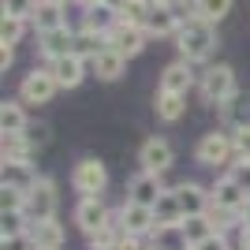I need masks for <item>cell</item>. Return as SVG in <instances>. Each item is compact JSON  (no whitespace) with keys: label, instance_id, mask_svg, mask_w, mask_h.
I'll return each instance as SVG.
<instances>
[{"label":"cell","instance_id":"cell-8","mask_svg":"<svg viewBox=\"0 0 250 250\" xmlns=\"http://www.w3.org/2000/svg\"><path fill=\"white\" fill-rule=\"evenodd\" d=\"M198 75H202L198 63L176 56L172 63L161 67V75H157V90H165V94H190V90H198Z\"/></svg>","mask_w":250,"mask_h":250},{"label":"cell","instance_id":"cell-12","mask_svg":"<svg viewBox=\"0 0 250 250\" xmlns=\"http://www.w3.org/2000/svg\"><path fill=\"white\" fill-rule=\"evenodd\" d=\"M187 19V11H179L176 4H168V0H153V8H149V19H146V34L149 38H176L179 26Z\"/></svg>","mask_w":250,"mask_h":250},{"label":"cell","instance_id":"cell-32","mask_svg":"<svg viewBox=\"0 0 250 250\" xmlns=\"http://www.w3.org/2000/svg\"><path fill=\"white\" fill-rule=\"evenodd\" d=\"M26 231H30V217H26V213H0V239L26 235Z\"/></svg>","mask_w":250,"mask_h":250},{"label":"cell","instance_id":"cell-17","mask_svg":"<svg viewBox=\"0 0 250 250\" xmlns=\"http://www.w3.org/2000/svg\"><path fill=\"white\" fill-rule=\"evenodd\" d=\"M52 71V79H56V86L60 90H79V86L86 83V75H90V63L83 60V56H60V60H52V63H45Z\"/></svg>","mask_w":250,"mask_h":250},{"label":"cell","instance_id":"cell-5","mask_svg":"<svg viewBox=\"0 0 250 250\" xmlns=\"http://www.w3.org/2000/svg\"><path fill=\"white\" fill-rule=\"evenodd\" d=\"M71 220H75V231H79L83 239H94V235H101L116 220V209L104 198H75Z\"/></svg>","mask_w":250,"mask_h":250},{"label":"cell","instance_id":"cell-15","mask_svg":"<svg viewBox=\"0 0 250 250\" xmlns=\"http://www.w3.org/2000/svg\"><path fill=\"white\" fill-rule=\"evenodd\" d=\"M75 15H79V19H75L79 30H94V34H104V38H108V30L120 22V11H116L112 4H97V0H90V4L79 8Z\"/></svg>","mask_w":250,"mask_h":250},{"label":"cell","instance_id":"cell-20","mask_svg":"<svg viewBox=\"0 0 250 250\" xmlns=\"http://www.w3.org/2000/svg\"><path fill=\"white\" fill-rule=\"evenodd\" d=\"M209 190H213V202L217 206H224V209H235V213H243L247 209V202H250V190H243L239 183L231 176H213V183H209Z\"/></svg>","mask_w":250,"mask_h":250},{"label":"cell","instance_id":"cell-37","mask_svg":"<svg viewBox=\"0 0 250 250\" xmlns=\"http://www.w3.org/2000/svg\"><path fill=\"white\" fill-rule=\"evenodd\" d=\"M190 250H235V243H231V235H224V231H217V235H209V239L194 243Z\"/></svg>","mask_w":250,"mask_h":250},{"label":"cell","instance_id":"cell-30","mask_svg":"<svg viewBox=\"0 0 250 250\" xmlns=\"http://www.w3.org/2000/svg\"><path fill=\"white\" fill-rule=\"evenodd\" d=\"M149 8H153V0H124V4H120V22H131V26H146Z\"/></svg>","mask_w":250,"mask_h":250},{"label":"cell","instance_id":"cell-36","mask_svg":"<svg viewBox=\"0 0 250 250\" xmlns=\"http://www.w3.org/2000/svg\"><path fill=\"white\" fill-rule=\"evenodd\" d=\"M224 176H231L243 190H250V161H247V157H235V161L228 165V172H224Z\"/></svg>","mask_w":250,"mask_h":250},{"label":"cell","instance_id":"cell-23","mask_svg":"<svg viewBox=\"0 0 250 250\" xmlns=\"http://www.w3.org/2000/svg\"><path fill=\"white\" fill-rule=\"evenodd\" d=\"M153 116L161 124H179L187 116V94H165V90H157L153 94Z\"/></svg>","mask_w":250,"mask_h":250},{"label":"cell","instance_id":"cell-13","mask_svg":"<svg viewBox=\"0 0 250 250\" xmlns=\"http://www.w3.org/2000/svg\"><path fill=\"white\" fill-rule=\"evenodd\" d=\"M63 26H75L71 22V8L60 4V0H38V11L30 19V30L34 34H52V30H63Z\"/></svg>","mask_w":250,"mask_h":250},{"label":"cell","instance_id":"cell-24","mask_svg":"<svg viewBox=\"0 0 250 250\" xmlns=\"http://www.w3.org/2000/svg\"><path fill=\"white\" fill-rule=\"evenodd\" d=\"M30 235H34V243H38L42 250H63V243H67V231H63L60 217L34 220V224H30Z\"/></svg>","mask_w":250,"mask_h":250},{"label":"cell","instance_id":"cell-31","mask_svg":"<svg viewBox=\"0 0 250 250\" xmlns=\"http://www.w3.org/2000/svg\"><path fill=\"white\" fill-rule=\"evenodd\" d=\"M209 235H217V228H213V220L209 217H187L183 220V239L194 247V243H202V239H209Z\"/></svg>","mask_w":250,"mask_h":250},{"label":"cell","instance_id":"cell-11","mask_svg":"<svg viewBox=\"0 0 250 250\" xmlns=\"http://www.w3.org/2000/svg\"><path fill=\"white\" fill-rule=\"evenodd\" d=\"M116 213H120V224H124L127 235H138V239H149L157 231V213L153 206H138V202H120L116 206Z\"/></svg>","mask_w":250,"mask_h":250},{"label":"cell","instance_id":"cell-22","mask_svg":"<svg viewBox=\"0 0 250 250\" xmlns=\"http://www.w3.org/2000/svg\"><path fill=\"white\" fill-rule=\"evenodd\" d=\"M30 124H34L30 108L19 97H4V104H0V135H22Z\"/></svg>","mask_w":250,"mask_h":250},{"label":"cell","instance_id":"cell-29","mask_svg":"<svg viewBox=\"0 0 250 250\" xmlns=\"http://www.w3.org/2000/svg\"><path fill=\"white\" fill-rule=\"evenodd\" d=\"M231 4H235V0H194V11H190V15H202V19H209V22H224Z\"/></svg>","mask_w":250,"mask_h":250},{"label":"cell","instance_id":"cell-39","mask_svg":"<svg viewBox=\"0 0 250 250\" xmlns=\"http://www.w3.org/2000/svg\"><path fill=\"white\" fill-rule=\"evenodd\" d=\"M0 250H38V243H34V235L26 231V235H8V239H0Z\"/></svg>","mask_w":250,"mask_h":250},{"label":"cell","instance_id":"cell-43","mask_svg":"<svg viewBox=\"0 0 250 250\" xmlns=\"http://www.w3.org/2000/svg\"><path fill=\"white\" fill-rule=\"evenodd\" d=\"M38 250H42V247H38Z\"/></svg>","mask_w":250,"mask_h":250},{"label":"cell","instance_id":"cell-38","mask_svg":"<svg viewBox=\"0 0 250 250\" xmlns=\"http://www.w3.org/2000/svg\"><path fill=\"white\" fill-rule=\"evenodd\" d=\"M231 142H235V157H247L250 161V124L235 127V131H231Z\"/></svg>","mask_w":250,"mask_h":250},{"label":"cell","instance_id":"cell-21","mask_svg":"<svg viewBox=\"0 0 250 250\" xmlns=\"http://www.w3.org/2000/svg\"><path fill=\"white\" fill-rule=\"evenodd\" d=\"M127 63H131L127 56H120L116 49H104L101 56L90 60V75H94L97 83H120V79L127 75Z\"/></svg>","mask_w":250,"mask_h":250},{"label":"cell","instance_id":"cell-42","mask_svg":"<svg viewBox=\"0 0 250 250\" xmlns=\"http://www.w3.org/2000/svg\"><path fill=\"white\" fill-rule=\"evenodd\" d=\"M11 63H15V49L0 45V71H11Z\"/></svg>","mask_w":250,"mask_h":250},{"label":"cell","instance_id":"cell-2","mask_svg":"<svg viewBox=\"0 0 250 250\" xmlns=\"http://www.w3.org/2000/svg\"><path fill=\"white\" fill-rule=\"evenodd\" d=\"M190 157H194V165H198V168H206V172H213V176L228 172V165L235 161V142H231V131H228V127H213V131L198 135V142H194Z\"/></svg>","mask_w":250,"mask_h":250},{"label":"cell","instance_id":"cell-19","mask_svg":"<svg viewBox=\"0 0 250 250\" xmlns=\"http://www.w3.org/2000/svg\"><path fill=\"white\" fill-rule=\"evenodd\" d=\"M42 172L34 168V161H0V187H15V190H34Z\"/></svg>","mask_w":250,"mask_h":250},{"label":"cell","instance_id":"cell-16","mask_svg":"<svg viewBox=\"0 0 250 250\" xmlns=\"http://www.w3.org/2000/svg\"><path fill=\"white\" fill-rule=\"evenodd\" d=\"M165 194V176H153V172H142L138 168L135 176L127 179V202H138V206H157V198Z\"/></svg>","mask_w":250,"mask_h":250},{"label":"cell","instance_id":"cell-41","mask_svg":"<svg viewBox=\"0 0 250 250\" xmlns=\"http://www.w3.org/2000/svg\"><path fill=\"white\" fill-rule=\"evenodd\" d=\"M231 243H235V250H250V224H243V228L231 235Z\"/></svg>","mask_w":250,"mask_h":250},{"label":"cell","instance_id":"cell-9","mask_svg":"<svg viewBox=\"0 0 250 250\" xmlns=\"http://www.w3.org/2000/svg\"><path fill=\"white\" fill-rule=\"evenodd\" d=\"M56 213H60V190H56V179L42 172L38 187L26 190V217H30V224H34V220H52Z\"/></svg>","mask_w":250,"mask_h":250},{"label":"cell","instance_id":"cell-35","mask_svg":"<svg viewBox=\"0 0 250 250\" xmlns=\"http://www.w3.org/2000/svg\"><path fill=\"white\" fill-rule=\"evenodd\" d=\"M26 138H30V146L42 153V149L52 142V127L49 124H30V127H26Z\"/></svg>","mask_w":250,"mask_h":250},{"label":"cell","instance_id":"cell-40","mask_svg":"<svg viewBox=\"0 0 250 250\" xmlns=\"http://www.w3.org/2000/svg\"><path fill=\"white\" fill-rule=\"evenodd\" d=\"M116 250H153V239H138V235H124Z\"/></svg>","mask_w":250,"mask_h":250},{"label":"cell","instance_id":"cell-25","mask_svg":"<svg viewBox=\"0 0 250 250\" xmlns=\"http://www.w3.org/2000/svg\"><path fill=\"white\" fill-rule=\"evenodd\" d=\"M153 213H157V228H176V224H183V206H179L172 187H165V194L157 198Z\"/></svg>","mask_w":250,"mask_h":250},{"label":"cell","instance_id":"cell-4","mask_svg":"<svg viewBox=\"0 0 250 250\" xmlns=\"http://www.w3.org/2000/svg\"><path fill=\"white\" fill-rule=\"evenodd\" d=\"M67 183H71L75 198H104V190H108V168H104L101 157L86 153L71 165Z\"/></svg>","mask_w":250,"mask_h":250},{"label":"cell","instance_id":"cell-33","mask_svg":"<svg viewBox=\"0 0 250 250\" xmlns=\"http://www.w3.org/2000/svg\"><path fill=\"white\" fill-rule=\"evenodd\" d=\"M0 213H26V190L0 187Z\"/></svg>","mask_w":250,"mask_h":250},{"label":"cell","instance_id":"cell-7","mask_svg":"<svg viewBox=\"0 0 250 250\" xmlns=\"http://www.w3.org/2000/svg\"><path fill=\"white\" fill-rule=\"evenodd\" d=\"M60 94V86H56V79H52V71L49 67H34V71H26L22 75V83H19V101L26 104V108H42V104H49L52 97Z\"/></svg>","mask_w":250,"mask_h":250},{"label":"cell","instance_id":"cell-10","mask_svg":"<svg viewBox=\"0 0 250 250\" xmlns=\"http://www.w3.org/2000/svg\"><path fill=\"white\" fill-rule=\"evenodd\" d=\"M172 190H176L179 206H183V220L187 217H206L209 206H213V190H209V183H202V179H179Z\"/></svg>","mask_w":250,"mask_h":250},{"label":"cell","instance_id":"cell-3","mask_svg":"<svg viewBox=\"0 0 250 250\" xmlns=\"http://www.w3.org/2000/svg\"><path fill=\"white\" fill-rule=\"evenodd\" d=\"M235 94H239V79H235V67H231V63H209V67H202L198 97L209 104V108L228 104Z\"/></svg>","mask_w":250,"mask_h":250},{"label":"cell","instance_id":"cell-28","mask_svg":"<svg viewBox=\"0 0 250 250\" xmlns=\"http://www.w3.org/2000/svg\"><path fill=\"white\" fill-rule=\"evenodd\" d=\"M26 30H30V22L26 19H15V15H4L0 19V45H8V49H15V45L26 38Z\"/></svg>","mask_w":250,"mask_h":250},{"label":"cell","instance_id":"cell-18","mask_svg":"<svg viewBox=\"0 0 250 250\" xmlns=\"http://www.w3.org/2000/svg\"><path fill=\"white\" fill-rule=\"evenodd\" d=\"M38 56L42 63H52L60 56H71L75 52V26H63V30H52V34H38Z\"/></svg>","mask_w":250,"mask_h":250},{"label":"cell","instance_id":"cell-14","mask_svg":"<svg viewBox=\"0 0 250 250\" xmlns=\"http://www.w3.org/2000/svg\"><path fill=\"white\" fill-rule=\"evenodd\" d=\"M149 45V34L146 26H131V22H116L112 30H108V49H116L120 56H127V60H135L138 52Z\"/></svg>","mask_w":250,"mask_h":250},{"label":"cell","instance_id":"cell-6","mask_svg":"<svg viewBox=\"0 0 250 250\" xmlns=\"http://www.w3.org/2000/svg\"><path fill=\"white\" fill-rule=\"evenodd\" d=\"M138 168L142 172H153V176H168L172 168H176V146L168 142L165 135H149L142 138V146H138Z\"/></svg>","mask_w":250,"mask_h":250},{"label":"cell","instance_id":"cell-26","mask_svg":"<svg viewBox=\"0 0 250 250\" xmlns=\"http://www.w3.org/2000/svg\"><path fill=\"white\" fill-rule=\"evenodd\" d=\"M38 149L30 146L26 131L22 135H0V161H34Z\"/></svg>","mask_w":250,"mask_h":250},{"label":"cell","instance_id":"cell-1","mask_svg":"<svg viewBox=\"0 0 250 250\" xmlns=\"http://www.w3.org/2000/svg\"><path fill=\"white\" fill-rule=\"evenodd\" d=\"M220 38H217V22L202 19V15H187L183 26L176 34V52L190 63H209L213 52H217Z\"/></svg>","mask_w":250,"mask_h":250},{"label":"cell","instance_id":"cell-34","mask_svg":"<svg viewBox=\"0 0 250 250\" xmlns=\"http://www.w3.org/2000/svg\"><path fill=\"white\" fill-rule=\"evenodd\" d=\"M0 8L4 15H15V19H34V11H38V0H0Z\"/></svg>","mask_w":250,"mask_h":250},{"label":"cell","instance_id":"cell-27","mask_svg":"<svg viewBox=\"0 0 250 250\" xmlns=\"http://www.w3.org/2000/svg\"><path fill=\"white\" fill-rule=\"evenodd\" d=\"M104 49H108V38H104V34L79 30V26H75V56H83V60L90 63L94 56H101Z\"/></svg>","mask_w":250,"mask_h":250}]
</instances>
